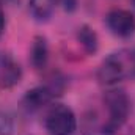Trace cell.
Listing matches in <instances>:
<instances>
[{
	"label": "cell",
	"mask_w": 135,
	"mask_h": 135,
	"mask_svg": "<svg viewBox=\"0 0 135 135\" xmlns=\"http://www.w3.org/2000/svg\"><path fill=\"white\" fill-rule=\"evenodd\" d=\"M127 79H135V52L131 49L110 54L98 69V80L102 85L112 86Z\"/></svg>",
	"instance_id": "cell-1"
},
{
	"label": "cell",
	"mask_w": 135,
	"mask_h": 135,
	"mask_svg": "<svg viewBox=\"0 0 135 135\" xmlns=\"http://www.w3.org/2000/svg\"><path fill=\"white\" fill-rule=\"evenodd\" d=\"M63 90H65V79L54 77L47 83L28 90L22 98V107L27 112H36L46 104H49L52 99H55L57 96H60Z\"/></svg>",
	"instance_id": "cell-2"
},
{
	"label": "cell",
	"mask_w": 135,
	"mask_h": 135,
	"mask_svg": "<svg viewBox=\"0 0 135 135\" xmlns=\"http://www.w3.org/2000/svg\"><path fill=\"white\" fill-rule=\"evenodd\" d=\"M44 126L49 135H74L77 129V119L68 105L57 104L47 112Z\"/></svg>",
	"instance_id": "cell-3"
},
{
	"label": "cell",
	"mask_w": 135,
	"mask_h": 135,
	"mask_svg": "<svg viewBox=\"0 0 135 135\" xmlns=\"http://www.w3.org/2000/svg\"><path fill=\"white\" fill-rule=\"evenodd\" d=\"M104 105L108 119L119 129L131 115V99L124 90H110L104 94Z\"/></svg>",
	"instance_id": "cell-4"
},
{
	"label": "cell",
	"mask_w": 135,
	"mask_h": 135,
	"mask_svg": "<svg viewBox=\"0 0 135 135\" xmlns=\"http://www.w3.org/2000/svg\"><path fill=\"white\" fill-rule=\"evenodd\" d=\"M107 27L118 38H131L135 33V16L126 9H112L105 17Z\"/></svg>",
	"instance_id": "cell-5"
},
{
	"label": "cell",
	"mask_w": 135,
	"mask_h": 135,
	"mask_svg": "<svg viewBox=\"0 0 135 135\" xmlns=\"http://www.w3.org/2000/svg\"><path fill=\"white\" fill-rule=\"evenodd\" d=\"M22 77V69L11 55H0V86L11 88L19 83Z\"/></svg>",
	"instance_id": "cell-6"
},
{
	"label": "cell",
	"mask_w": 135,
	"mask_h": 135,
	"mask_svg": "<svg viewBox=\"0 0 135 135\" xmlns=\"http://www.w3.org/2000/svg\"><path fill=\"white\" fill-rule=\"evenodd\" d=\"M99 116L98 113H90L85 116L83 119V126H82V135H115L118 127L108 119Z\"/></svg>",
	"instance_id": "cell-7"
},
{
	"label": "cell",
	"mask_w": 135,
	"mask_h": 135,
	"mask_svg": "<svg viewBox=\"0 0 135 135\" xmlns=\"http://www.w3.org/2000/svg\"><path fill=\"white\" fill-rule=\"evenodd\" d=\"M49 60V47L44 36H36L30 49V63L35 69H44Z\"/></svg>",
	"instance_id": "cell-8"
},
{
	"label": "cell",
	"mask_w": 135,
	"mask_h": 135,
	"mask_svg": "<svg viewBox=\"0 0 135 135\" xmlns=\"http://www.w3.org/2000/svg\"><path fill=\"white\" fill-rule=\"evenodd\" d=\"M58 0H30V13L36 21L46 22L52 17Z\"/></svg>",
	"instance_id": "cell-9"
},
{
	"label": "cell",
	"mask_w": 135,
	"mask_h": 135,
	"mask_svg": "<svg viewBox=\"0 0 135 135\" xmlns=\"http://www.w3.org/2000/svg\"><path fill=\"white\" fill-rule=\"evenodd\" d=\"M77 39L80 42V46L83 47L85 54L88 55H93L98 52V47H99V39H98V35L96 32L90 27V25H82L77 32Z\"/></svg>",
	"instance_id": "cell-10"
},
{
	"label": "cell",
	"mask_w": 135,
	"mask_h": 135,
	"mask_svg": "<svg viewBox=\"0 0 135 135\" xmlns=\"http://www.w3.org/2000/svg\"><path fill=\"white\" fill-rule=\"evenodd\" d=\"M13 127H14L13 118L8 113L0 112V135H11L13 134Z\"/></svg>",
	"instance_id": "cell-11"
},
{
	"label": "cell",
	"mask_w": 135,
	"mask_h": 135,
	"mask_svg": "<svg viewBox=\"0 0 135 135\" xmlns=\"http://www.w3.org/2000/svg\"><path fill=\"white\" fill-rule=\"evenodd\" d=\"M58 3H61L66 11H74L77 6V0H58Z\"/></svg>",
	"instance_id": "cell-12"
},
{
	"label": "cell",
	"mask_w": 135,
	"mask_h": 135,
	"mask_svg": "<svg viewBox=\"0 0 135 135\" xmlns=\"http://www.w3.org/2000/svg\"><path fill=\"white\" fill-rule=\"evenodd\" d=\"M5 27H6V19H5V13H3V9L0 8V36H2L3 32H5Z\"/></svg>",
	"instance_id": "cell-13"
},
{
	"label": "cell",
	"mask_w": 135,
	"mask_h": 135,
	"mask_svg": "<svg viewBox=\"0 0 135 135\" xmlns=\"http://www.w3.org/2000/svg\"><path fill=\"white\" fill-rule=\"evenodd\" d=\"M134 3H135V0H134Z\"/></svg>",
	"instance_id": "cell-14"
}]
</instances>
